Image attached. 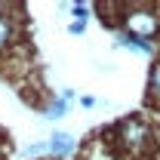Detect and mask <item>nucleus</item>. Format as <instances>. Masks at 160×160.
I'll return each mask as SVG.
<instances>
[{"instance_id": "nucleus-1", "label": "nucleus", "mask_w": 160, "mask_h": 160, "mask_svg": "<svg viewBox=\"0 0 160 160\" xmlns=\"http://www.w3.org/2000/svg\"><path fill=\"white\" fill-rule=\"evenodd\" d=\"M126 34L145 40V43L154 40V34H157V19H154V12H145V9L129 12V16H126Z\"/></svg>"}, {"instance_id": "nucleus-2", "label": "nucleus", "mask_w": 160, "mask_h": 160, "mask_svg": "<svg viewBox=\"0 0 160 160\" xmlns=\"http://www.w3.org/2000/svg\"><path fill=\"white\" fill-rule=\"evenodd\" d=\"M120 139H123V145H126L129 151H142L145 142H148V126H145L142 120H126V123L120 126Z\"/></svg>"}, {"instance_id": "nucleus-3", "label": "nucleus", "mask_w": 160, "mask_h": 160, "mask_svg": "<svg viewBox=\"0 0 160 160\" xmlns=\"http://www.w3.org/2000/svg\"><path fill=\"white\" fill-rule=\"evenodd\" d=\"M71 151H74V139H71L68 132H52V139H49V154L68 157Z\"/></svg>"}, {"instance_id": "nucleus-4", "label": "nucleus", "mask_w": 160, "mask_h": 160, "mask_svg": "<svg viewBox=\"0 0 160 160\" xmlns=\"http://www.w3.org/2000/svg\"><path fill=\"white\" fill-rule=\"evenodd\" d=\"M9 40H12V22H9V12H3V6H0V49Z\"/></svg>"}, {"instance_id": "nucleus-5", "label": "nucleus", "mask_w": 160, "mask_h": 160, "mask_svg": "<svg viewBox=\"0 0 160 160\" xmlns=\"http://www.w3.org/2000/svg\"><path fill=\"white\" fill-rule=\"evenodd\" d=\"M65 114H68V102H65V99L52 102V105L43 111V117H49V120H59V117H65Z\"/></svg>"}, {"instance_id": "nucleus-6", "label": "nucleus", "mask_w": 160, "mask_h": 160, "mask_svg": "<svg viewBox=\"0 0 160 160\" xmlns=\"http://www.w3.org/2000/svg\"><path fill=\"white\" fill-rule=\"evenodd\" d=\"M151 99L160 102V65L151 68Z\"/></svg>"}, {"instance_id": "nucleus-7", "label": "nucleus", "mask_w": 160, "mask_h": 160, "mask_svg": "<svg viewBox=\"0 0 160 160\" xmlns=\"http://www.w3.org/2000/svg\"><path fill=\"white\" fill-rule=\"evenodd\" d=\"M46 151H49V142H37V145H28L25 148L28 157H37V154H46Z\"/></svg>"}, {"instance_id": "nucleus-8", "label": "nucleus", "mask_w": 160, "mask_h": 160, "mask_svg": "<svg viewBox=\"0 0 160 160\" xmlns=\"http://www.w3.org/2000/svg\"><path fill=\"white\" fill-rule=\"evenodd\" d=\"M71 12H74V19H86V12H89V6H86V3H74V6H71Z\"/></svg>"}, {"instance_id": "nucleus-9", "label": "nucleus", "mask_w": 160, "mask_h": 160, "mask_svg": "<svg viewBox=\"0 0 160 160\" xmlns=\"http://www.w3.org/2000/svg\"><path fill=\"white\" fill-rule=\"evenodd\" d=\"M71 34H83V22H74L71 25Z\"/></svg>"}]
</instances>
